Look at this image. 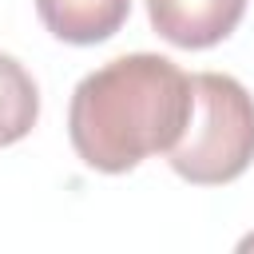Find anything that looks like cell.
Wrapping results in <instances>:
<instances>
[{
    "label": "cell",
    "instance_id": "obj_1",
    "mask_svg": "<svg viewBox=\"0 0 254 254\" xmlns=\"http://www.w3.org/2000/svg\"><path fill=\"white\" fill-rule=\"evenodd\" d=\"M190 119V75L155 52H131L87 71L67 103L75 155L103 175H123L179 143Z\"/></svg>",
    "mask_w": 254,
    "mask_h": 254
},
{
    "label": "cell",
    "instance_id": "obj_2",
    "mask_svg": "<svg viewBox=\"0 0 254 254\" xmlns=\"http://www.w3.org/2000/svg\"><path fill=\"white\" fill-rule=\"evenodd\" d=\"M167 155L194 187L234 183L254 163V95L222 71L190 75V119Z\"/></svg>",
    "mask_w": 254,
    "mask_h": 254
},
{
    "label": "cell",
    "instance_id": "obj_3",
    "mask_svg": "<svg viewBox=\"0 0 254 254\" xmlns=\"http://www.w3.org/2000/svg\"><path fill=\"white\" fill-rule=\"evenodd\" d=\"M151 28L187 52L222 44L246 16V0H147Z\"/></svg>",
    "mask_w": 254,
    "mask_h": 254
},
{
    "label": "cell",
    "instance_id": "obj_4",
    "mask_svg": "<svg viewBox=\"0 0 254 254\" xmlns=\"http://www.w3.org/2000/svg\"><path fill=\"white\" fill-rule=\"evenodd\" d=\"M36 12L56 40L87 48L111 40L123 28L131 0H36Z\"/></svg>",
    "mask_w": 254,
    "mask_h": 254
},
{
    "label": "cell",
    "instance_id": "obj_5",
    "mask_svg": "<svg viewBox=\"0 0 254 254\" xmlns=\"http://www.w3.org/2000/svg\"><path fill=\"white\" fill-rule=\"evenodd\" d=\"M40 119V87L28 67L0 52V147L20 143Z\"/></svg>",
    "mask_w": 254,
    "mask_h": 254
},
{
    "label": "cell",
    "instance_id": "obj_6",
    "mask_svg": "<svg viewBox=\"0 0 254 254\" xmlns=\"http://www.w3.org/2000/svg\"><path fill=\"white\" fill-rule=\"evenodd\" d=\"M250 246H254V234H250V238H246V242H242V250H250Z\"/></svg>",
    "mask_w": 254,
    "mask_h": 254
}]
</instances>
